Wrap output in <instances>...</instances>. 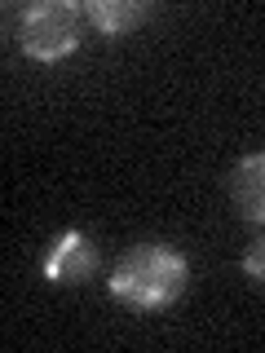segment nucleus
I'll return each instance as SVG.
<instances>
[{"label": "nucleus", "instance_id": "5", "mask_svg": "<svg viewBox=\"0 0 265 353\" xmlns=\"http://www.w3.org/2000/svg\"><path fill=\"white\" fill-rule=\"evenodd\" d=\"M141 18H146V5H137V0H88L84 5V22L102 36H124Z\"/></svg>", "mask_w": 265, "mask_h": 353}, {"label": "nucleus", "instance_id": "1", "mask_svg": "<svg viewBox=\"0 0 265 353\" xmlns=\"http://www.w3.org/2000/svg\"><path fill=\"white\" fill-rule=\"evenodd\" d=\"M186 279H190V265L181 252L164 243H137L110 274V296L128 309H159L181 296Z\"/></svg>", "mask_w": 265, "mask_h": 353}, {"label": "nucleus", "instance_id": "2", "mask_svg": "<svg viewBox=\"0 0 265 353\" xmlns=\"http://www.w3.org/2000/svg\"><path fill=\"white\" fill-rule=\"evenodd\" d=\"M22 53L36 62H58L75 44L84 40V5H71V0H40L22 14L18 27Z\"/></svg>", "mask_w": 265, "mask_h": 353}, {"label": "nucleus", "instance_id": "4", "mask_svg": "<svg viewBox=\"0 0 265 353\" xmlns=\"http://www.w3.org/2000/svg\"><path fill=\"white\" fill-rule=\"evenodd\" d=\"M230 199L252 225L265 230V154H248L230 172Z\"/></svg>", "mask_w": 265, "mask_h": 353}, {"label": "nucleus", "instance_id": "3", "mask_svg": "<svg viewBox=\"0 0 265 353\" xmlns=\"http://www.w3.org/2000/svg\"><path fill=\"white\" fill-rule=\"evenodd\" d=\"M93 270H97V248L80 230H66V234L53 243L49 261H44V279L49 283H80Z\"/></svg>", "mask_w": 265, "mask_h": 353}, {"label": "nucleus", "instance_id": "6", "mask_svg": "<svg viewBox=\"0 0 265 353\" xmlns=\"http://www.w3.org/2000/svg\"><path fill=\"white\" fill-rule=\"evenodd\" d=\"M243 270H248L252 279H261V283H265V230L248 243V252H243Z\"/></svg>", "mask_w": 265, "mask_h": 353}]
</instances>
